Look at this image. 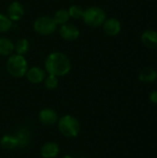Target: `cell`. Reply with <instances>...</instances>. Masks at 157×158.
I'll use <instances>...</instances> for the list:
<instances>
[{
	"label": "cell",
	"instance_id": "6da1fadb",
	"mask_svg": "<svg viewBox=\"0 0 157 158\" xmlns=\"http://www.w3.org/2000/svg\"><path fill=\"white\" fill-rule=\"evenodd\" d=\"M44 70L49 75L63 77L71 70V61L69 57L62 52H53L44 60Z\"/></svg>",
	"mask_w": 157,
	"mask_h": 158
},
{
	"label": "cell",
	"instance_id": "7a4b0ae2",
	"mask_svg": "<svg viewBox=\"0 0 157 158\" xmlns=\"http://www.w3.org/2000/svg\"><path fill=\"white\" fill-rule=\"evenodd\" d=\"M57 129L61 135L66 138H76L81 130V126L78 118L72 115H64L58 118Z\"/></svg>",
	"mask_w": 157,
	"mask_h": 158
},
{
	"label": "cell",
	"instance_id": "3957f363",
	"mask_svg": "<svg viewBox=\"0 0 157 158\" xmlns=\"http://www.w3.org/2000/svg\"><path fill=\"white\" fill-rule=\"evenodd\" d=\"M6 69L10 76L14 78H22L26 75L29 65L24 56L12 54L6 62Z\"/></svg>",
	"mask_w": 157,
	"mask_h": 158
},
{
	"label": "cell",
	"instance_id": "277c9868",
	"mask_svg": "<svg viewBox=\"0 0 157 158\" xmlns=\"http://www.w3.org/2000/svg\"><path fill=\"white\" fill-rule=\"evenodd\" d=\"M82 19L87 26L97 28L103 25L106 19V15L103 8L99 6H90L84 10Z\"/></svg>",
	"mask_w": 157,
	"mask_h": 158
},
{
	"label": "cell",
	"instance_id": "5b68a950",
	"mask_svg": "<svg viewBox=\"0 0 157 158\" xmlns=\"http://www.w3.org/2000/svg\"><path fill=\"white\" fill-rule=\"evenodd\" d=\"M57 23L55 21L54 18L50 16H41L33 22L34 31L42 36L51 35L57 30Z\"/></svg>",
	"mask_w": 157,
	"mask_h": 158
},
{
	"label": "cell",
	"instance_id": "8992f818",
	"mask_svg": "<svg viewBox=\"0 0 157 158\" xmlns=\"http://www.w3.org/2000/svg\"><path fill=\"white\" fill-rule=\"evenodd\" d=\"M59 34L62 37V39L68 41V42H72V41L77 40L80 37L81 31L76 25L68 22L66 24L60 25Z\"/></svg>",
	"mask_w": 157,
	"mask_h": 158
},
{
	"label": "cell",
	"instance_id": "52a82bcc",
	"mask_svg": "<svg viewBox=\"0 0 157 158\" xmlns=\"http://www.w3.org/2000/svg\"><path fill=\"white\" fill-rule=\"evenodd\" d=\"M58 114L52 108H43L38 114V119L41 124L44 126H53L58 121Z\"/></svg>",
	"mask_w": 157,
	"mask_h": 158
},
{
	"label": "cell",
	"instance_id": "ba28073f",
	"mask_svg": "<svg viewBox=\"0 0 157 158\" xmlns=\"http://www.w3.org/2000/svg\"><path fill=\"white\" fill-rule=\"evenodd\" d=\"M26 78L28 81H30L32 84H38L41 82H43L45 77H46V71L37 66H33L31 68H29L26 72Z\"/></svg>",
	"mask_w": 157,
	"mask_h": 158
},
{
	"label": "cell",
	"instance_id": "9c48e42d",
	"mask_svg": "<svg viewBox=\"0 0 157 158\" xmlns=\"http://www.w3.org/2000/svg\"><path fill=\"white\" fill-rule=\"evenodd\" d=\"M6 12H7V17L12 21H19L24 16L25 10L23 5L20 2L13 1L8 5Z\"/></svg>",
	"mask_w": 157,
	"mask_h": 158
},
{
	"label": "cell",
	"instance_id": "30bf717a",
	"mask_svg": "<svg viewBox=\"0 0 157 158\" xmlns=\"http://www.w3.org/2000/svg\"><path fill=\"white\" fill-rule=\"evenodd\" d=\"M103 30L108 36H116L121 31V23L116 18H110L105 20L103 23Z\"/></svg>",
	"mask_w": 157,
	"mask_h": 158
},
{
	"label": "cell",
	"instance_id": "8fae6325",
	"mask_svg": "<svg viewBox=\"0 0 157 158\" xmlns=\"http://www.w3.org/2000/svg\"><path fill=\"white\" fill-rule=\"evenodd\" d=\"M60 152L59 145L55 142H47L40 149V155L43 158H56Z\"/></svg>",
	"mask_w": 157,
	"mask_h": 158
},
{
	"label": "cell",
	"instance_id": "7c38bea8",
	"mask_svg": "<svg viewBox=\"0 0 157 158\" xmlns=\"http://www.w3.org/2000/svg\"><path fill=\"white\" fill-rule=\"evenodd\" d=\"M143 44L148 48L157 47V31L154 30H147L142 35Z\"/></svg>",
	"mask_w": 157,
	"mask_h": 158
},
{
	"label": "cell",
	"instance_id": "4fadbf2b",
	"mask_svg": "<svg viewBox=\"0 0 157 158\" xmlns=\"http://www.w3.org/2000/svg\"><path fill=\"white\" fill-rule=\"evenodd\" d=\"M0 146L5 150H13L19 147V141L15 134H6L0 139Z\"/></svg>",
	"mask_w": 157,
	"mask_h": 158
},
{
	"label": "cell",
	"instance_id": "5bb4252c",
	"mask_svg": "<svg viewBox=\"0 0 157 158\" xmlns=\"http://www.w3.org/2000/svg\"><path fill=\"white\" fill-rule=\"evenodd\" d=\"M13 53L14 43L6 37H0V56H9Z\"/></svg>",
	"mask_w": 157,
	"mask_h": 158
},
{
	"label": "cell",
	"instance_id": "9a60e30c",
	"mask_svg": "<svg viewBox=\"0 0 157 158\" xmlns=\"http://www.w3.org/2000/svg\"><path fill=\"white\" fill-rule=\"evenodd\" d=\"M30 47L31 44L29 40L26 38H20L14 44V52H16V54L24 56L29 52Z\"/></svg>",
	"mask_w": 157,
	"mask_h": 158
},
{
	"label": "cell",
	"instance_id": "2e32d148",
	"mask_svg": "<svg viewBox=\"0 0 157 158\" xmlns=\"http://www.w3.org/2000/svg\"><path fill=\"white\" fill-rule=\"evenodd\" d=\"M139 79L143 82H147V83L154 82L157 79V72L154 69L151 68L144 69L140 72Z\"/></svg>",
	"mask_w": 157,
	"mask_h": 158
},
{
	"label": "cell",
	"instance_id": "e0dca14e",
	"mask_svg": "<svg viewBox=\"0 0 157 158\" xmlns=\"http://www.w3.org/2000/svg\"><path fill=\"white\" fill-rule=\"evenodd\" d=\"M53 18H54L55 21L57 23V25H63V24H66V23L68 22L70 17H69L68 9L61 8V9H58L55 13Z\"/></svg>",
	"mask_w": 157,
	"mask_h": 158
},
{
	"label": "cell",
	"instance_id": "ac0fdd59",
	"mask_svg": "<svg viewBox=\"0 0 157 158\" xmlns=\"http://www.w3.org/2000/svg\"><path fill=\"white\" fill-rule=\"evenodd\" d=\"M59 84V80L58 77L54 76V75H49L45 77L44 81H43V85L45 87V89H47L48 91H54L58 87Z\"/></svg>",
	"mask_w": 157,
	"mask_h": 158
},
{
	"label": "cell",
	"instance_id": "d6986e66",
	"mask_svg": "<svg viewBox=\"0 0 157 158\" xmlns=\"http://www.w3.org/2000/svg\"><path fill=\"white\" fill-rule=\"evenodd\" d=\"M13 21L3 13H0V33L8 31L12 27Z\"/></svg>",
	"mask_w": 157,
	"mask_h": 158
},
{
	"label": "cell",
	"instance_id": "ffe728a7",
	"mask_svg": "<svg viewBox=\"0 0 157 158\" xmlns=\"http://www.w3.org/2000/svg\"><path fill=\"white\" fill-rule=\"evenodd\" d=\"M68 11L70 18L75 19H79L82 18L84 9H82V7L80 5H72L69 6Z\"/></svg>",
	"mask_w": 157,
	"mask_h": 158
},
{
	"label": "cell",
	"instance_id": "44dd1931",
	"mask_svg": "<svg viewBox=\"0 0 157 158\" xmlns=\"http://www.w3.org/2000/svg\"><path fill=\"white\" fill-rule=\"evenodd\" d=\"M19 141V147H25L30 143V134L26 130H21L17 134H15Z\"/></svg>",
	"mask_w": 157,
	"mask_h": 158
},
{
	"label": "cell",
	"instance_id": "7402d4cb",
	"mask_svg": "<svg viewBox=\"0 0 157 158\" xmlns=\"http://www.w3.org/2000/svg\"><path fill=\"white\" fill-rule=\"evenodd\" d=\"M149 99L152 103L157 105V91H153L149 94Z\"/></svg>",
	"mask_w": 157,
	"mask_h": 158
},
{
	"label": "cell",
	"instance_id": "603a6c76",
	"mask_svg": "<svg viewBox=\"0 0 157 158\" xmlns=\"http://www.w3.org/2000/svg\"><path fill=\"white\" fill-rule=\"evenodd\" d=\"M61 158H74L73 156H68V155H66V156H62Z\"/></svg>",
	"mask_w": 157,
	"mask_h": 158
}]
</instances>
